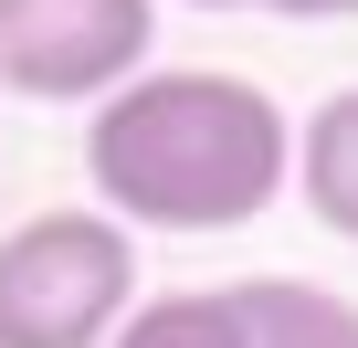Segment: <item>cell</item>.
Segmentation results:
<instances>
[{"label":"cell","instance_id":"cell-1","mask_svg":"<svg viewBox=\"0 0 358 348\" xmlns=\"http://www.w3.org/2000/svg\"><path fill=\"white\" fill-rule=\"evenodd\" d=\"M85 180L127 232H243L295 190V127L253 74L169 64L85 116Z\"/></svg>","mask_w":358,"mask_h":348},{"label":"cell","instance_id":"cell-2","mask_svg":"<svg viewBox=\"0 0 358 348\" xmlns=\"http://www.w3.org/2000/svg\"><path fill=\"white\" fill-rule=\"evenodd\" d=\"M137 316V232L116 211H32L0 232V348H106Z\"/></svg>","mask_w":358,"mask_h":348},{"label":"cell","instance_id":"cell-3","mask_svg":"<svg viewBox=\"0 0 358 348\" xmlns=\"http://www.w3.org/2000/svg\"><path fill=\"white\" fill-rule=\"evenodd\" d=\"M158 0H0V85L32 106H106L148 74Z\"/></svg>","mask_w":358,"mask_h":348},{"label":"cell","instance_id":"cell-4","mask_svg":"<svg viewBox=\"0 0 358 348\" xmlns=\"http://www.w3.org/2000/svg\"><path fill=\"white\" fill-rule=\"evenodd\" d=\"M232 306H243V337L253 348H358V306L327 295V285L253 274V285H232Z\"/></svg>","mask_w":358,"mask_h":348},{"label":"cell","instance_id":"cell-5","mask_svg":"<svg viewBox=\"0 0 358 348\" xmlns=\"http://www.w3.org/2000/svg\"><path fill=\"white\" fill-rule=\"evenodd\" d=\"M295 180H306V211H316L327 232L358 243V85L327 95V106L306 116V137H295Z\"/></svg>","mask_w":358,"mask_h":348},{"label":"cell","instance_id":"cell-6","mask_svg":"<svg viewBox=\"0 0 358 348\" xmlns=\"http://www.w3.org/2000/svg\"><path fill=\"white\" fill-rule=\"evenodd\" d=\"M106 348H253V337H243L232 285H169V295H137V316Z\"/></svg>","mask_w":358,"mask_h":348},{"label":"cell","instance_id":"cell-7","mask_svg":"<svg viewBox=\"0 0 358 348\" xmlns=\"http://www.w3.org/2000/svg\"><path fill=\"white\" fill-rule=\"evenodd\" d=\"M190 11H274V22H348L358 0H190Z\"/></svg>","mask_w":358,"mask_h":348}]
</instances>
